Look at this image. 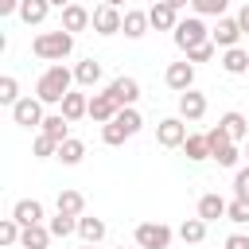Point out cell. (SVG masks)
Returning a JSON list of instances; mask_svg holds the SVG:
<instances>
[{"label":"cell","mask_w":249,"mask_h":249,"mask_svg":"<svg viewBox=\"0 0 249 249\" xmlns=\"http://www.w3.org/2000/svg\"><path fill=\"white\" fill-rule=\"evenodd\" d=\"M226 222L245 226V222H249V198H233V202L226 206Z\"/></svg>","instance_id":"cell-35"},{"label":"cell","mask_w":249,"mask_h":249,"mask_svg":"<svg viewBox=\"0 0 249 249\" xmlns=\"http://www.w3.org/2000/svg\"><path fill=\"white\" fill-rule=\"evenodd\" d=\"M233 198H249V167L233 171Z\"/></svg>","instance_id":"cell-39"},{"label":"cell","mask_w":249,"mask_h":249,"mask_svg":"<svg viewBox=\"0 0 249 249\" xmlns=\"http://www.w3.org/2000/svg\"><path fill=\"white\" fill-rule=\"evenodd\" d=\"M74 82H78L82 89H93V86L101 82V62H97V58H82V62L74 66Z\"/></svg>","instance_id":"cell-21"},{"label":"cell","mask_w":249,"mask_h":249,"mask_svg":"<svg viewBox=\"0 0 249 249\" xmlns=\"http://www.w3.org/2000/svg\"><path fill=\"white\" fill-rule=\"evenodd\" d=\"M121 27H124L121 8H109V4H97V8H93V31H97V35H117Z\"/></svg>","instance_id":"cell-10"},{"label":"cell","mask_w":249,"mask_h":249,"mask_svg":"<svg viewBox=\"0 0 249 249\" xmlns=\"http://www.w3.org/2000/svg\"><path fill=\"white\" fill-rule=\"evenodd\" d=\"M226 132H230V140L233 144H241V140H249V121H245V113H237V109H230V113H222V121H218Z\"/></svg>","instance_id":"cell-18"},{"label":"cell","mask_w":249,"mask_h":249,"mask_svg":"<svg viewBox=\"0 0 249 249\" xmlns=\"http://www.w3.org/2000/svg\"><path fill=\"white\" fill-rule=\"evenodd\" d=\"M206 144H210V156H214V152H222V148H226V144H233V140H230V132H226L222 124H214V128L206 132Z\"/></svg>","instance_id":"cell-37"},{"label":"cell","mask_w":249,"mask_h":249,"mask_svg":"<svg viewBox=\"0 0 249 249\" xmlns=\"http://www.w3.org/2000/svg\"><path fill=\"white\" fill-rule=\"evenodd\" d=\"M148 27H152V23H148V12H140V8H128V12H124V27H121V31H124L128 39H140Z\"/></svg>","instance_id":"cell-28"},{"label":"cell","mask_w":249,"mask_h":249,"mask_svg":"<svg viewBox=\"0 0 249 249\" xmlns=\"http://www.w3.org/2000/svg\"><path fill=\"white\" fill-rule=\"evenodd\" d=\"M82 156H86V144H82L78 136H70V140L58 144V156H54V160H62L66 167H74V163H82Z\"/></svg>","instance_id":"cell-29"},{"label":"cell","mask_w":249,"mask_h":249,"mask_svg":"<svg viewBox=\"0 0 249 249\" xmlns=\"http://www.w3.org/2000/svg\"><path fill=\"white\" fill-rule=\"evenodd\" d=\"M47 230H51L54 237H70V233H78V218H70V214H58V210H54V218L47 222Z\"/></svg>","instance_id":"cell-31"},{"label":"cell","mask_w":249,"mask_h":249,"mask_svg":"<svg viewBox=\"0 0 249 249\" xmlns=\"http://www.w3.org/2000/svg\"><path fill=\"white\" fill-rule=\"evenodd\" d=\"M19 233H23V226L16 218H0V245L4 249H16L19 245Z\"/></svg>","instance_id":"cell-32"},{"label":"cell","mask_w":249,"mask_h":249,"mask_svg":"<svg viewBox=\"0 0 249 249\" xmlns=\"http://www.w3.org/2000/svg\"><path fill=\"white\" fill-rule=\"evenodd\" d=\"M167 4H171V8H175V12H183V8H187V4H191V0H167Z\"/></svg>","instance_id":"cell-44"},{"label":"cell","mask_w":249,"mask_h":249,"mask_svg":"<svg viewBox=\"0 0 249 249\" xmlns=\"http://www.w3.org/2000/svg\"><path fill=\"white\" fill-rule=\"evenodd\" d=\"M0 101H4V105H16V101H19V82H16L12 74L0 78Z\"/></svg>","instance_id":"cell-36"},{"label":"cell","mask_w":249,"mask_h":249,"mask_svg":"<svg viewBox=\"0 0 249 249\" xmlns=\"http://www.w3.org/2000/svg\"><path fill=\"white\" fill-rule=\"evenodd\" d=\"M39 132H47V136H54V140L62 144V140H70V121H66L62 113H47L43 124H39Z\"/></svg>","instance_id":"cell-25"},{"label":"cell","mask_w":249,"mask_h":249,"mask_svg":"<svg viewBox=\"0 0 249 249\" xmlns=\"http://www.w3.org/2000/svg\"><path fill=\"white\" fill-rule=\"evenodd\" d=\"M171 39H175V47L187 54V51H195V47L210 43V27L202 23V16H187V19H179V27L171 31Z\"/></svg>","instance_id":"cell-4"},{"label":"cell","mask_w":249,"mask_h":249,"mask_svg":"<svg viewBox=\"0 0 249 249\" xmlns=\"http://www.w3.org/2000/svg\"><path fill=\"white\" fill-rule=\"evenodd\" d=\"M148 23H152L156 31H175V27H179V12H175L167 0H160V4L148 8Z\"/></svg>","instance_id":"cell-13"},{"label":"cell","mask_w":249,"mask_h":249,"mask_svg":"<svg viewBox=\"0 0 249 249\" xmlns=\"http://www.w3.org/2000/svg\"><path fill=\"white\" fill-rule=\"evenodd\" d=\"M93 23V12H86L82 4H70V8H62V31H86Z\"/></svg>","instance_id":"cell-17"},{"label":"cell","mask_w":249,"mask_h":249,"mask_svg":"<svg viewBox=\"0 0 249 249\" xmlns=\"http://www.w3.org/2000/svg\"><path fill=\"white\" fill-rule=\"evenodd\" d=\"M58 113H62V117L74 124V121L89 117V97H86V93H78V89H70V93L62 97V109H58Z\"/></svg>","instance_id":"cell-16"},{"label":"cell","mask_w":249,"mask_h":249,"mask_svg":"<svg viewBox=\"0 0 249 249\" xmlns=\"http://www.w3.org/2000/svg\"><path fill=\"white\" fill-rule=\"evenodd\" d=\"M70 86H74V70H66L62 62H51L39 74V82H35V97L43 105H62V97L70 93Z\"/></svg>","instance_id":"cell-1"},{"label":"cell","mask_w":249,"mask_h":249,"mask_svg":"<svg viewBox=\"0 0 249 249\" xmlns=\"http://www.w3.org/2000/svg\"><path fill=\"white\" fill-rule=\"evenodd\" d=\"M140 113H136V105H128V109H121L109 124H101V140L109 144V148H117V144H124L128 136H136L140 132Z\"/></svg>","instance_id":"cell-3"},{"label":"cell","mask_w":249,"mask_h":249,"mask_svg":"<svg viewBox=\"0 0 249 249\" xmlns=\"http://www.w3.org/2000/svg\"><path fill=\"white\" fill-rule=\"evenodd\" d=\"M222 70L226 74H249V51H241V47L222 51Z\"/></svg>","instance_id":"cell-27"},{"label":"cell","mask_w":249,"mask_h":249,"mask_svg":"<svg viewBox=\"0 0 249 249\" xmlns=\"http://www.w3.org/2000/svg\"><path fill=\"white\" fill-rule=\"evenodd\" d=\"M19 4L23 0H0V16H19Z\"/></svg>","instance_id":"cell-42"},{"label":"cell","mask_w":249,"mask_h":249,"mask_svg":"<svg viewBox=\"0 0 249 249\" xmlns=\"http://www.w3.org/2000/svg\"><path fill=\"white\" fill-rule=\"evenodd\" d=\"M163 82L175 89V93H187V89H195V62H171L167 70H163Z\"/></svg>","instance_id":"cell-9"},{"label":"cell","mask_w":249,"mask_h":249,"mask_svg":"<svg viewBox=\"0 0 249 249\" xmlns=\"http://www.w3.org/2000/svg\"><path fill=\"white\" fill-rule=\"evenodd\" d=\"M183 156H187L191 163H202V160H210V144H206V132H191V136H187V144H183Z\"/></svg>","instance_id":"cell-26"},{"label":"cell","mask_w":249,"mask_h":249,"mask_svg":"<svg viewBox=\"0 0 249 249\" xmlns=\"http://www.w3.org/2000/svg\"><path fill=\"white\" fill-rule=\"evenodd\" d=\"M214 54H218V47H214V43H202V47L187 51V62H210Z\"/></svg>","instance_id":"cell-40"},{"label":"cell","mask_w":249,"mask_h":249,"mask_svg":"<svg viewBox=\"0 0 249 249\" xmlns=\"http://www.w3.org/2000/svg\"><path fill=\"white\" fill-rule=\"evenodd\" d=\"M31 152H35L39 160H51V156H58V140H54V136H47V132H39V136H35V144H31Z\"/></svg>","instance_id":"cell-34"},{"label":"cell","mask_w":249,"mask_h":249,"mask_svg":"<svg viewBox=\"0 0 249 249\" xmlns=\"http://www.w3.org/2000/svg\"><path fill=\"white\" fill-rule=\"evenodd\" d=\"M113 97H117V105L121 109H128V105H136V97H140V82L136 78H128V74H121V78H113L109 86H105Z\"/></svg>","instance_id":"cell-11"},{"label":"cell","mask_w":249,"mask_h":249,"mask_svg":"<svg viewBox=\"0 0 249 249\" xmlns=\"http://www.w3.org/2000/svg\"><path fill=\"white\" fill-rule=\"evenodd\" d=\"M226 206H230V202H226L222 195H214V191H210V195H202V198H198V218L210 226V222L226 218Z\"/></svg>","instance_id":"cell-20"},{"label":"cell","mask_w":249,"mask_h":249,"mask_svg":"<svg viewBox=\"0 0 249 249\" xmlns=\"http://www.w3.org/2000/svg\"><path fill=\"white\" fill-rule=\"evenodd\" d=\"M70 4H74V0H51V8H58V12H62V8H70Z\"/></svg>","instance_id":"cell-45"},{"label":"cell","mask_w":249,"mask_h":249,"mask_svg":"<svg viewBox=\"0 0 249 249\" xmlns=\"http://www.w3.org/2000/svg\"><path fill=\"white\" fill-rule=\"evenodd\" d=\"M47 12H51V0H23V4H19V19H23L27 27H39V23L47 19Z\"/></svg>","instance_id":"cell-24"},{"label":"cell","mask_w":249,"mask_h":249,"mask_svg":"<svg viewBox=\"0 0 249 249\" xmlns=\"http://www.w3.org/2000/svg\"><path fill=\"white\" fill-rule=\"evenodd\" d=\"M179 237H183L187 245H198V241L206 237V222H202V218H187V222H179Z\"/></svg>","instance_id":"cell-30"},{"label":"cell","mask_w":249,"mask_h":249,"mask_svg":"<svg viewBox=\"0 0 249 249\" xmlns=\"http://www.w3.org/2000/svg\"><path fill=\"white\" fill-rule=\"evenodd\" d=\"M191 8H195V16H226V8H230V0H191Z\"/></svg>","instance_id":"cell-33"},{"label":"cell","mask_w":249,"mask_h":249,"mask_svg":"<svg viewBox=\"0 0 249 249\" xmlns=\"http://www.w3.org/2000/svg\"><path fill=\"white\" fill-rule=\"evenodd\" d=\"M237 23H241V35H249V4H241V12H237Z\"/></svg>","instance_id":"cell-43"},{"label":"cell","mask_w":249,"mask_h":249,"mask_svg":"<svg viewBox=\"0 0 249 249\" xmlns=\"http://www.w3.org/2000/svg\"><path fill=\"white\" fill-rule=\"evenodd\" d=\"M237 39H241V23H237V16H222V19L210 27V43L222 47V51L237 47Z\"/></svg>","instance_id":"cell-7"},{"label":"cell","mask_w":249,"mask_h":249,"mask_svg":"<svg viewBox=\"0 0 249 249\" xmlns=\"http://www.w3.org/2000/svg\"><path fill=\"white\" fill-rule=\"evenodd\" d=\"M132 237H136V249H171V226H163V222H140L136 230H132Z\"/></svg>","instance_id":"cell-5"},{"label":"cell","mask_w":249,"mask_h":249,"mask_svg":"<svg viewBox=\"0 0 249 249\" xmlns=\"http://www.w3.org/2000/svg\"><path fill=\"white\" fill-rule=\"evenodd\" d=\"M245 152H249V140H245Z\"/></svg>","instance_id":"cell-48"},{"label":"cell","mask_w":249,"mask_h":249,"mask_svg":"<svg viewBox=\"0 0 249 249\" xmlns=\"http://www.w3.org/2000/svg\"><path fill=\"white\" fill-rule=\"evenodd\" d=\"M187 121L183 117H163L160 124H156V140H160V148H183L187 144Z\"/></svg>","instance_id":"cell-6"},{"label":"cell","mask_w":249,"mask_h":249,"mask_svg":"<svg viewBox=\"0 0 249 249\" xmlns=\"http://www.w3.org/2000/svg\"><path fill=\"white\" fill-rule=\"evenodd\" d=\"M78 237H82L86 245H97V241H105V222H101V218H89V214H82V218H78Z\"/></svg>","instance_id":"cell-23"},{"label":"cell","mask_w":249,"mask_h":249,"mask_svg":"<svg viewBox=\"0 0 249 249\" xmlns=\"http://www.w3.org/2000/svg\"><path fill=\"white\" fill-rule=\"evenodd\" d=\"M82 249H97V245H86V241H82Z\"/></svg>","instance_id":"cell-47"},{"label":"cell","mask_w":249,"mask_h":249,"mask_svg":"<svg viewBox=\"0 0 249 249\" xmlns=\"http://www.w3.org/2000/svg\"><path fill=\"white\" fill-rule=\"evenodd\" d=\"M179 117L183 121H202L206 117V93H198V89L179 93Z\"/></svg>","instance_id":"cell-14"},{"label":"cell","mask_w":249,"mask_h":249,"mask_svg":"<svg viewBox=\"0 0 249 249\" xmlns=\"http://www.w3.org/2000/svg\"><path fill=\"white\" fill-rule=\"evenodd\" d=\"M51 230L39 222V226H23V233H19V249H47L51 245Z\"/></svg>","instance_id":"cell-22"},{"label":"cell","mask_w":249,"mask_h":249,"mask_svg":"<svg viewBox=\"0 0 249 249\" xmlns=\"http://www.w3.org/2000/svg\"><path fill=\"white\" fill-rule=\"evenodd\" d=\"M12 218H16L19 226H39V222L47 218V210H43L39 198H19V202L12 206Z\"/></svg>","instance_id":"cell-15"},{"label":"cell","mask_w":249,"mask_h":249,"mask_svg":"<svg viewBox=\"0 0 249 249\" xmlns=\"http://www.w3.org/2000/svg\"><path fill=\"white\" fill-rule=\"evenodd\" d=\"M54 210L58 214H70V218H82L86 214V198H82V191H58V198H54Z\"/></svg>","instance_id":"cell-19"},{"label":"cell","mask_w":249,"mask_h":249,"mask_svg":"<svg viewBox=\"0 0 249 249\" xmlns=\"http://www.w3.org/2000/svg\"><path fill=\"white\" fill-rule=\"evenodd\" d=\"M117 113H121V105H117V97H113L109 89H101V93L89 97V117H93L97 124H109Z\"/></svg>","instance_id":"cell-12"},{"label":"cell","mask_w":249,"mask_h":249,"mask_svg":"<svg viewBox=\"0 0 249 249\" xmlns=\"http://www.w3.org/2000/svg\"><path fill=\"white\" fill-rule=\"evenodd\" d=\"M43 101L39 97H19L16 105H12V121L16 124H23V128H35V124H43Z\"/></svg>","instance_id":"cell-8"},{"label":"cell","mask_w":249,"mask_h":249,"mask_svg":"<svg viewBox=\"0 0 249 249\" xmlns=\"http://www.w3.org/2000/svg\"><path fill=\"white\" fill-rule=\"evenodd\" d=\"M101 4H109V8H121V4H124V0H101Z\"/></svg>","instance_id":"cell-46"},{"label":"cell","mask_w":249,"mask_h":249,"mask_svg":"<svg viewBox=\"0 0 249 249\" xmlns=\"http://www.w3.org/2000/svg\"><path fill=\"white\" fill-rule=\"evenodd\" d=\"M226 249H249V237L245 233H230L226 237Z\"/></svg>","instance_id":"cell-41"},{"label":"cell","mask_w":249,"mask_h":249,"mask_svg":"<svg viewBox=\"0 0 249 249\" xmlns=\"http://www.w3.org/2000/svg\"><path fill=\"white\" fill-rule=\"evenodd\" d=\"M210 160H218V167H237V160H241V148L237 144H226L222 152H214Z\"/></svg>","instance_id":"cell-38"},{"label":"cell","mask_w":249,"mask_h":249,"mask_svg":"<svg viewBox=\"0 0 249 249\" xmlns=\"http://www.w3.org/2000/svg\"><path fill=\"white\" fill-rule=\"evenodd\" d=\"M121 249H124V245H121Z\"/></svg>","instance_id":"cell-49"},{"label":"cell","mask_w":249,"mask_h":249,"mask_svg":"<svg viewBox=\"0 0 249 249\" xmlns=\"http://www.w3.org/2000/svg\"><path fill=\"white\" fill-rule=\"evenodd\" d=\"M31 51H35V58H43V62H62L70 51H74V35L70 31H39L35 35V43H31Z\"/></svg>","instance_id":"cell-2"}]
</instances>
